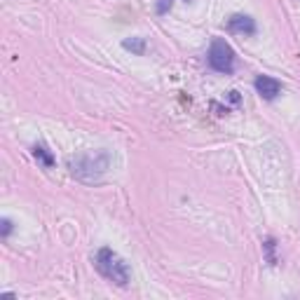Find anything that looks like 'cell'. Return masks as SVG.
Segmentation results:
<instances>
[{
  "instance_id": "1",
  "label": "cell",
  "mask_w": 300,
  "mask_h": 300,
  "mask_svg": "<svg viewBox=\"0 0 300 300\" xmlns=\"http://www.w3.org/2000/svg\"><path fill=\"white\" fill-rule=\"evenodd\" d=\"M111 167V155L106 150H94V153H80V155L68 160V172L73 178L82 183H96Z\"/></svg>"
},
{
  "instance_id": "2",
  "label": "cell",
  "mask_w": 300,
  "mask_h": 300,
  "mask_svg": "<svg viewBox=\"0 0 300 300\" xmlns=\"http://www.w3.org/2000/svg\"><path fill=\"white\" fill-rule=\"evenodd\" d=\"M94 265H96V270L108 279V282L117 284V286H127L129 279H132L127 263L117 256L113 249H108V246L99 249V253H96V258H94Z\"/></svg>"
},
{
  "instance_id": "3",
  "label": "cell",
  "mask_w": 300,
  "mask_h": 300,
  "mask_svg": "<svg viewBox=\"0 0 300 300\" xmlns=\"http://www.w3.org/2000/svg\"><path fill=\"white\" fill-rule=\"evenodd\" d=\"M209 66L223 75H230L234 71V52L223 38H216L209 47Z\"/></svg>"
},
{
  "instance_id": "4",
  "label": "cell",
  "mask_w": 300,
  "mask_h": 300,
  "mask_svg": "<svg viewBox=\"0 0 300 300\" xmlns=\"http://www.w3.org/2000/svg\"><path fill=\"white\" fill-rule=\"evenodd\" d=\"M253 87H256V92L265 101H272V99H277V96L282 94V84H279V80L270 78V75H258L256 82H253Z\"/></svg>"
},
{
  "instance_id": "5",
  "label": "cell",
  "mask_w": 300,
  "mask_h": 300,
  "mask_svg": "<svg viewBox=\"0 0 300 300\" xmlns=\"http://www.w3.org/2000/svg\"><path fill=\"white\" fill-rule=\"evenodd\" d=\"M228 31H232L237 35H253L256 33V22L246 17V14H232L228 19Z\"/></svg>"
},
{
  "instance_id": "6",
  "label": "cell",
  "mask_w": 300,
  "mask_h": 300,
  "mask_svg": "<svg viewBox=\"0 0 300 300\" xmlns=\"http://www.w3.org/2000/svg\"><path fill=\"white\" fill-rule=\"evenodd\" d=\"M33 157L40 162V164H42V167H47V169L54 167V155H52L50 150H47V145L35 143L33 145Z\"/></svg>"
},
{
  "instance_id": "7",
  "label": "cell",
  "mask_w": 300,
  "mask_h": 300,
  "mask_svg": "<svg viewBox=\"0 0 300 300\" xmlns=\"http://www.w3.org/2000/svg\"><path fill=\"white\" fill-rule=\"evenodd\" d=\"M122 47L129 52H134V54H145V40L143 38H124L122 40Z\"/></svg>"
},
{
  "instance_id": "8",
  "label": "cell",
  "mask_w": 300,
  "mask_h": 300,
  "mask_svg": "<svg viewBox=\"0 0 300 300\" xmlns=\"http://www.w3.org/2000/svg\"><path fill=\"white\" fill-rule=\"evenodd\" d=\"M172 3L174 0H160V3H157V14H164V12L172 7Z\"/></svg>"
},
{
  "instance_id": "9",
  "label": "cell",
  "mask_w": 300,
  "mask_h": 300,
  "mask_svg": "<svg viewBox=\"0 0 300 300\" xmlns=\"http://www.w3.org/2000/svg\"><path fill=\"white\" fill-rule=\"evenodd\" d=\"M10 232H12V221L10 218H3V237H10Z\"/></svg>"
}]
</instances>
